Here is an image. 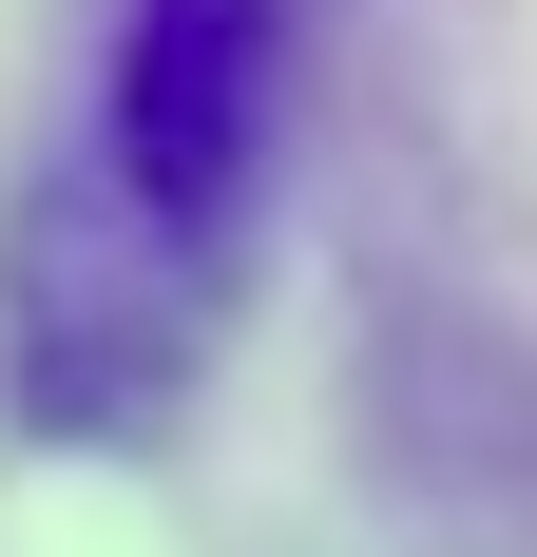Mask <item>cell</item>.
Here are the masks:
<instances>
[{"label":"cell","mask_w":537,"mask_h":557,"mask_svg":"<svg viewBox=\"0 0 537 557\" xmlns=\"http://www.w3.org/2000/svg\"><path fill=\"white\" fill-rule=\"evenodd\" d=\"M308 97V0H97L77 115L0 212V385L39 443H154L230 346L268 173Z\"/></svg>","instance_id":"6da1fadb"}]
</instances>
